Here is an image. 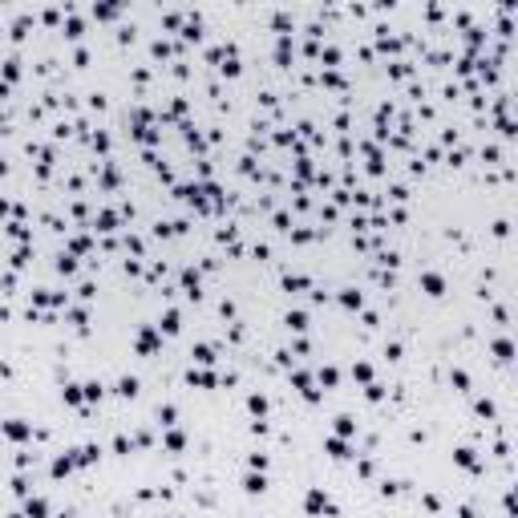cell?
<instances>
[{
    "instance_id": "6da1fadb",
    "label": "cell",
    "mask_w": 518,
    "mask_h": 518,
    "mask_svg": "<svg viewBox=\"0 0 518 518\" xmlns=\"http://www.w3.org/2000/svg\"><path fill=\"white\" fill-rule=\"evenodd\" d=\"M308 510H312V514H320V510H332L328 494H324V490H312V494H308Z\"/></svg>"
},
{
    "instance_id": "7a4b0ae2",
    "label": "cell",
    "mask_w": 518,
    "mask_h": 518,
    "mask_svg": "<svg viewBox=\"0 0 518 518\" xmlns=\"http://www.w3.org/2000/svg\"><path fill=\"white\" fill-rule=\"evenodd\" d=\"M421 288H425L429 296H441V288H445V283H441V275H425V279H421Z\"/></svg>"
},
{
    "instance_id": "3957f363",
    "label": "cell",
    "mask_w": 518,
    "mask_h": 518,
    "mask_svg": "<svg viewBox=\"0 0 518 518\" xmlns=\"http://www.w3.org/2000/svg\"><path fill=\"white\" fill-rule=\"evenodd\" d=\"M4 433H8V437H16V441H25V437H28V425H21V421H8V425H4Z\"/></svg>"
},
{
    "instance_id": "277c9868",
    "label": "cell",
    "mask_w": 518,
    "mask_h": 518,
    "mask_svg": "<svg viewBox=\"0 0 518 518\" xmlns=\"http://www.w3.org/2000/svg\"><path fill=\"white\" fill-rule=\"evenodd\" d=\"M28 514H32V518H45V514H49L45 498H28Z\"/></svg>"
},
{
    "instance_id": "5b68a950",
    "label": "cell",
    "mask_w": 518,
    "mask_h": 518,
    "mask_svg": "<svg viewBox=\"0 0 518 518\" xmlns=\"http://www.w3.org/2000/svg\"><path fill=\"white\" fill-rule=\"evenodd\" d=\"M288 324H292L296 332H304V328H308V316H304V312H292V316H288Z\"/></svg>"
},
{
    "instance_id": "8992f818",
    "label": "cell",
    "mask_w": 518,
    "mask_h": 518,
    "mask_svg": "<svg viewBox=\"0 0 518 518\" xmlns=\"http://www.w3.org/2000/svg\"><path fill=\"white\" fill-rule=\"evenodd\" d=\"M118 393H122V397H134V393H138V381H134V377H126L122 385H118Z\"/></svg>"
},
{
    "instance_id": "52a82bcc",
    "label": "cell",
    "mask_w": 518,
    "mask_h": 518,
    "mask_svg": "<svg viewBox=\"0 0 518 518\" xmlns=\"http://www.w3.org/2000/svg\"><path fill=\"white\" fill-rule=\"evenodd\" d=\"M162 328H166V332H178V316L166 312V316H162Z\"/></svg>"
},
{
    "instance_id": "ba28073f",
    "label": "cell",
    "mask_w": 518,
    "mask_h": 518,
    "mask_svg": "<svg viewBox=\"0 0 518 518\" xmlns=\"http://www.w3.org/2000/svg\"><path fill=\"white\" fill-rule=\"evenodd\" d=\"M194 360H203V364H211L215 356H211V348H207V344H198V348H194Z\"/></svg>"
},
{
    "instance_id": "9c48e42d",
    "label": "cell",
    "mask_w": 518,
    "mask_h": 518,
    "mask_svg": "<svg viewBox=\"0 0 518 518\" xmlns=\"http://www.w3.org/2000/svg\"><path fill=\"white\" fill-rule=\"evenodd\" d=\"M263 486H267V482H263V474H259V478H255V474H251V478H247V490H251V494H259Z\"/></svg>"
},
{
    "instance_id": "30bf717a",
    "label": "cell",
    "mask_w": 518,
    "mask_h": 518,
    "mask_svg": "<svg viewBox=\"0 0 518 518\" xmlns=\"http://www.w3.org/2000/svg\"><path fill=\"white\" fill-rule=\"evenodd\" d=\"M328 454H332V458H348V454H344V441H328Z\"/></svg>"
},
{
    "instance_id": "8fae6325",
    "label": "cell",
    "mask_w": 518,
    "mask_h": 518,
    "mask_svg": "<svg viewBox=\"0 0 518 518\" xmlns=\"http://www.w3.org/2000/svg\"><path fill=\"white\" fill-rule=\"evenodd\" d=\"M138 344H142V353H150V348H154V332H142V340H138Z\"/></svg>"
},
{
    "instance_id": "7c38bea8",
    "label": "cell",
    "mask_w": 518,
    "mask_h": 518,
    "mask_svg": "<svg viewBox=\"0 0 518 518\" xmlns=\"http://www.w3.org/2000/svg\"><path fill=\"white\" fill-rule=\"evenodd\" d=\"M344 308H360V296L356 292H344Z\"/></svg>"
},
{
    "instance_id": "4fadbf2b",
    "label": "cell",
    "mask_w": 518,
    "mask_h": 518,
    "mask_svg": "<svg viewBox=\"0 0 518 518\" xmlns=\"http://www.w3.org/2000/svg\"><path fill=\"white\" fill-rule=\"evenodd\" d=\"M336 429L340 433H353V417H336Z\"/></svg>"
}]
</instances>
